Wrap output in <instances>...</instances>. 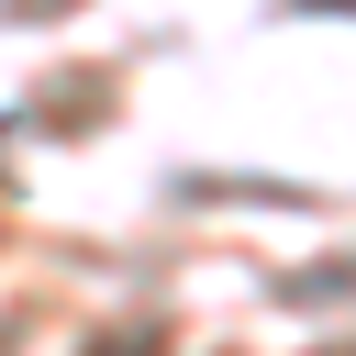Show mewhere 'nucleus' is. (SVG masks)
<instances>
[{
  "mask_svg": "<svg viewBox=\"0 0 356 356\" xmlns=\"http://www.w3.org/2000/svg\"><path fill=\"white\" fill-rule=\"evenodd\" d=\"M300 11H356V0H300Z\"/></svg>",
  "mask_w": 356,
  "mask_h": 356,
  "instance_id": "f257e3e1",
  "label": "nucleus"
}]
</instances>
